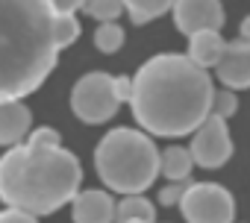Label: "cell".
<instances>
[{
  "mask_svg": "<svg viewBox=\"0 0 250 223\" xmlns=\"http://www.w3.org/2000/svg\"><path fill=\"white\" fill-rule=\"evenodd\" d=\"M77 36H80V24H77L74 12H56V44H59V50L74 44Z\"/></svg>",
  "mask_w": 250,
  "mask_h": 223,
  "instance_id": "cell-18",
  "label": "cell"
},
{
  "mask_svg": "<svg viewBox=\"0 0 250 223\" xmlns=\"http://www.w3.org/2000/svg\"><path fill=\"white\" fill-rule=\"evenodd\" d=\"M118 106L121 100L115 94V76L103 71L85 74L71 91V109L83 124H106L109 118H115Z\"/></svg>",
  "mask_w": 250,
  "mask_h": 223,
  "instance_id": "cell-5",
  "label": "cell"
},
{
  "mask_svg": "<svg viewBox=\"0 0 250 223\" xmlns=\"http://www.w3.org/2000/svg\"><path fill=\"white\" fill-rule=\"evenodd\" d=\"M186 185H188V179H174V185H168V188L159 191V203L162 205H177L180 197H183V191H186Z\"/></svg>",
  "mask_w": 250,
  "mask_h": 223,
  "instance_id": "cell-20",
  "label": "cell"
},
{
  "mask_svg": "<svg viewBox=\"0 0 250 223\" xmlns=\"http://www.w3.org/2000/svg\"><path fill=\"white\" fill-rule=\"evenodd\" d=\"M224 38L218 30H197L188 36V59L197 62L200 68H215L221 50H224Z\"/></svg>",
  "mask_w": 250,
  "mask_h": 223,
  "instance_id": "cell-12",
  "label": "cell"
},
{
  "mask_svg": "<svg viewBox=\"0 0 250 223\" xmlns=\"http://www.w3.org/2000/svg\"><path fill=\"white\" fill-rule=\"evenodd\" d=\"M215 74L227 88H250V41H229L224 44L218 62H215Z\"/></svg>",
  "mask_w": 250,
  "mask_h": 223,
  "instance_id": "cell-9",
  "label": "cell"
},
{
  "mask_svg": "<svg viewBox=\"0 0 250 223\" xmlns=\"http://www.w3.org/2000/svg\"><path fill=\"white\" fill-rule=\"evenodd\" d=\"M180 208H183V217L188 223H229V220H235L232 194L215 182L186 185V191L180 197Z\"/></svg>",
  "mask_w": 250,
  "mask_h": 223,
  "instance_id": "cell-6",
  "label": "cell"
},
{
  "mask_svg": "<svg viewBox=\"0 0 250 223\" xmlns=\"http://www.w3.org/2000/svg\"><path fill=\"white\" fill-rule=\"evenodd\" d=\"M191 159L200 167H221L229 156H232V141L227 132V118H218L215 112L200 121V127L194 130V141H191Z\"/></svg>",
  "mask_w": 250,
  "mask_h": 223,
  "instance_id": "cell-7",
  "label": "cell"
},
{
  "mask_svg": "<svg viewBox=\"0 0 250 223\" xmlns=\"http://www.w3.org/2000/svg\"><path fill=\"white\" fill-rule=\"evenodd\" d=\"M235 109H238V100H235L232 91H215V97H212V112H215L218 118L235 115Z\"/></svg>",
  "mask_w": 250,
  "mask_h": 223,
  "instance_id": "cell-19",
  "label": "cell"
},
{
  "mask_svg": "<svg viewBox=\"0 0 250 223\" xmlns=\"http://www.w3.org/2000/svg\"><path fill=\"white\" fill-rule=\"evenodd\" d=\"M174 21L177 30L191 36L197 30H221L224 27V6L221 0H174Z\"/></svg>",
  "mask_w": 250,
  "mask_h": 223,
  "instance_id": "cell-8",
  "label": "cell"
},
{
  "mask_svg": "<svg viewBox=\"0 0 250 223\" xmlns=\"http://www.w3.org/2000/svg\"><path fill=\"white\" fill-rule=\"evenodd\" d=\"M115 94H118L121 103L130 100V94H133V79H130V76H115Z\"/></svg>",
  "mask_w": 250,
  "mask_h": 223,
  "instance_id": "cell-22",
  "label": "cell"
},
{
  "mask_svg": "<svg viewBox=\"0 0 250 223\" xmlns=\"http://www.w3.org/2000/svg\"><path fill=\"white\" fill-rule=\"evenodd\" d=\"M171 6H174V0H124V9L130 12V21L136 27L150 24L153 18L165 15Z\"/></svg>",
  "mask_w": 250,
  "mask_h": 223,
  "instance_id": "cell-15",
  "label": "cell"
},
{
  "mask_svg": "<svg viewBox=\"0 0 250 223\" xmlns=\"http://www.w3.org/2000/svg\"><path fill=\"white\" fill-rule=\"evenodd\" d=\"M80 162L62 147L56 130H36L0 159V200L30 214H50L80 191Z\"/></svg>",
  "mask_w": 250,
  "mask_h": 223,
  "instance_id": "cell-2",
  "label": "cell"
},
{
  "mask_svg": "<svg viewBox=\"0 0 250 223\" xmlns=\"http://www.w3.org/2000/svg\"><path fill=\"white\" fill-rule=\"evenodd\" d=\"M212 76L183 53L153 56L133 76L130 106L136 121L153 132L180 138L200 127L212 112Z\"/></svg>",
  "mask_w": 250,
  "mask_h": 223,
  "instance_id": "cell-1",
  "label": "cell"
},
{
  "mask_svg": "<svg viewBox=\"0 0 250 223\" xmlns=\"http://www.w3.org/2000/svg\"><path fill=\"white\" fill-rule=\"evenodd\" d=\"M191 167H194V159L186 147H165V153H159V173H165L171 182L188 179Z\"/></svg>",
  "mask_w": 250,
  "mask_h": 223,
  "instance_id": "cell-14",
  "label": "cell"
},
{
  "mask_svg": "<svg viewBox=\"0 0 250 223\" xmlns=\"http://www.w3.org/2000/svg\"><path fill=\"white\" fill-rule=\"evenodd\" d=\"M56 12H77L83 6V0H50Z\"/></svg>",
  "mask_w": 250,
  "mask_h": 223,
  "instance_id": "cell-23",
  "label": "cell"
},
{
  "mask_svg": "<svg viewBox=\"0 0 250 223\" xmlns=\"http://www.w3.org/2000/svg\"><path fill=\"white\" fill-rule=\"evenodd\" d=\"M124 44V30L115 21H100V27L94 30V47L100 53H115Z\"/></svg>",
  "mask_w": 250,
  "mask_h": 223,
  "instance_id": "cell-16",
  "label": "cell"
},
{
  "mask_svg": "<svg viewBox=\"0 0 250 223\" xmlns=\"http://www.w3.org/2000/svg\"><path fill=\"white\" fill-rule=\"evenodd\" d=\"M241 38H244V41H250V15L241 21Z\"/></svg>",
  "mask_w": 250,
  "mask_h": 223,
  "instance_id": "cell-24",
  "label": "cell"
},
{
  "mask_svg": "<svg viewBox=\"0 0 250 223\" xmlns=\"http://www.w3.org/2000/svg\"><path fill=\"white\" fill-rule=\"evenodd\" d=\"M30 220H39L36 214L18 208V205H6L3 211H0V223H30Z\"/></svg>",
  "mask_w": 250,
  "mask_h": 223,
  "instance_id": "cell-21",
  "label": "cell"
},
{
  "mask_svg": "<svg viewBox=\"0 0 250 223\" xmlns=\"http://www.w3.org/2000/svg\"><path fill=\"white\" fill-rule=\"evenodd\" d=\"M94 165L106 188L118 194H142L159 176V150L136 130H112L97 144Z\"/></svg>",
  "mask_w": 250,
  "mask_h": 223,
  "instance_id": "cell-4",
  "label": "cell"
},
{
  "mask_svg": "<svg viewBox=\"0 0 250 223\" xmlns=\"http://www.w3.org/2000/svg\"><path fill=\"white\" fill-rule=\"evenodd\" d=\"M59 59L50 0H0V100L42 88Z\"/></svg>",
  "mask_w": 250,
  "mask_h": 223,
  "instance_id": "cell-3",
  "label": "cell"
},
{
  "mask_svg": "<svg viewBox=\"0 0 250 223\" xmlns=\"http://www.w3.org/2000/svg\"><path fill=\"white\" fill-rule=\"evenodd\" d=\"M77 223H106L115 220V200L106 191H77L71 197Z\"/></svg>",
  "mask_w": 250,
  "mask_h": 223,
  "instance_id": "cell-10",
  "label": "cell"
},
{
  "mask_svg": "<svg viewBox=\"0 0 250 223\" xmlns=\"http://www.w3.org/2000/svg\"><path fill=\"white\" fill-rule=\"evenodd\" d=\"M80 9L94 21H115L124 12V0H83Z\"/></svg>",
  "mask_w": 250,
  "mask_h": 223,
  "instance_id": "cell-17",
  "label": "cell"
},
{
  "mask_svg": "<svg viewBox=\"0 0 250 223\" xmlns=\"http://www.w3.org/2000/svg\"><path fill=\"white\" fill-rule=\"evenodd\" d=\"M115 220H124V223H150V220H156V208L142 194H127L115 205Z\"/></svg>",
  "mask_w": 250,
  "mask_h": 223,
  "instance_id": "cell-13",
  "label": "cell"
},
{
  "mask_svg": "<svg viewBox=\"0 0 250 223\" xmlns=\"http://www.w3.org/2000/svg\"><path fill=\"white\" fill-rule=\"evenodd\" d=\"M33 115L21 100H0V144H18L30 132Z\"/></svg>",
  "mask_w": 250,
  "mask_h": 223,
  "instance_id": "cell-11",
  "label": "cell"
}]
</instances>
